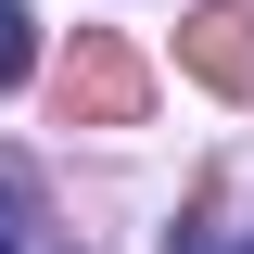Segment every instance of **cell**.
I'll return each mask as SVG.
<instances>
[{
    "label": "cell",
    "instance_id": "cell-1",
    "mask_svg": "<svg viewBox=\"0 0 254 254\" xmlns=\"http://www.w3.org/2000/svg\"><path fill=\"white\" fill-rule=\"evenodd\" d=\"M140 102H153V76H140L127 38H76V51H64V115L76 127H127Z\"/></svg>",
    "mask_w": 254,
    "mask_h": 254
},
{
    "label": "cell",
    "instance_id": "cell-4",
    "mask_svg": "<svg viewBox=\"0 0 254 254\" xmlns=\"http://www.w3.org/2000/svg\"><path fill=\"white\" fill-rule=\"evenodd\" d=\"M26 216H38V203H26V178L0 165V254H26Z\"/></svg>",
    "mask_w": 254,
    "mask_h": 254
},
{
    "label": "cell",
    "instance_id": "cell-2",
    "mask_svg": "<svg viewBox=\"0 0 254 254\" xmlns=\"http://www.w3.org/2000/svg\"><path fill=\"white\" fill-rule=\"evenodd\" d=\"M178 64L203 76V89H254V13L242 0H203V13L178 26Z\"/></svg>",
    "mask_w": 254,
    "mask_h": 254
},
{
    "label": "cell",
    "instance_id": "cell-3",
    "mask_svg": "<svg viewBox=\"0 0 254 254\" xmlns=\"http://www.w3.org/2000/svg\"><path fill=\"white\" fill-rule=\"evenodd\" d=\"M26 64H38V13H26V0H0V89H13Z\"/></svg>",
    "mask_w": 254,
    "mask_h": 254
}]
</instances>
